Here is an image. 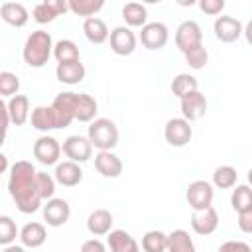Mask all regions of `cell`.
I'll return each instance as SVG.
<instances>
[{
    "mask_svg": "<svg viewBox=\"0 0 252 252\" xmlns=\"http://www.w3.org/2000/svg\"><path fill=\"white\" fill-rule=\"evenodd\" d=\"M8 191L20 213L30 215L41 207V195L37 189V171L32 161L20 159L12 163L8 173Z\"/></svg>",
    "mask_w": 252,
    "mask_h": 252,
    "instance_id": "obj_1",
    "label": "cell"
},
{
    "mask_svg": "<svg viewBox=\"0 0 252 252\" xmlns=\"http://www.w3.org/2000/svg\"><path fill=\"white\" fill-rule=\"evenodd\" d=\"M53 47H55V43H53L49 32H45V30L32 32L26 37V43H24V49H22L24 63L33 67V69L43 67L49 61V57L53 55Z\"/></svg>",
    "mask_w": 252,
    "mask_h": 252,
    "instance_id": "obj_2",
    "label": "cell"
},
{
    "mask_svg": "<svg viewBox=\"0 0 252 252\" xmlns=\"http://www.w3.org/2000/svg\"><path fill=\"white\" fill-rule=\"evenodd\" d=\"M118 128L110 118H94L87 132V138L98 152H112L118 144Z\"/></svg>",
    "mask_w": 252,
    "mask_h": 252,
    "instance_id": "obj_3",
    "label": "cell"
},
{
    "mask_svg": "<svg viewBox=\"0 0 252 252\" xmlns=\"http://www.w3.org/2000/svg\"><path fill=\"white\" fill-rule=\"evenodd\" d=\"M185 199H187V205L193 209V211H205L209 207H213V199H215V189L209 181L205 179H195L187 185V191H185Z\"/></svg>",
    "mask_w": 252,
    "mask_h": 252,
    "instance_id": "obj_4",
    "label": "cell"
},
{
    "mask_svg": "<svg viewBox=\"0 0 252 252\" xmlns=\"http://www.w3.org/2000/svg\"><path fill=\"white\" fill-rule=\"evenodd\" d=\"M77 96H79V93L65 91V93H59L53 98L51 108H53L55 118H57V128H67L75 120V116H77Z\"/></svg>",
    "mask_w": 252,
    "mask_h": 252,
    "instance_id": "obj_5",
    "label": "cell"
},
{
    "mask_svg": "<svg viewBox=\"0 0 252 252\" xmlns=\"http://www.w3.org/2000/svg\"><path fill=\"white\" fill-rule=\"evenodd\" d=\"M163 138L169 146L173 148H183L191 142L193 138V126L189 120H185L183 116L179 118H169L165 122V128H163Z\"/></svg>",
    "mask_w": 252,
    "mask_h": 252,
    "instance_id": "obj_6",
    "label": "cell"
},
{
    "mask_svg": "<svg viewBox=\"0 0 252 252\" xmlns=\"http://www.w3.org/2000/svg\"><path fill=\"white\" fill-rule=\"evenodd\" d=\"M175 45L181 53H187L189 49H195L203 45V32L201 26L195 20H185L175 30Z\"/></svg>",
    "mask_w": 252,
    "mask_h": 252,
    "instance_id": "obj_7",
    "label": "cell"
},
{
    "mask_svg": "<svg viewBox=\"0 0 252 252\" xmlns=\"http://www.w3.org/2000/svg\"><path fill=\"white\" fill-rule=\"evenodd\" d=\"M61 152H63V146L53 136L43 134L33 142V158L43 165H57Z\"/></svg>",
    "mask_w": 252,
    "mask_h": 252,
    "instance_id": "obj_8",
    "label": "cell"
},
{
    "mask_svg": "<svg viewBox=\"0 0 252 252\" xmlns=\"http://www.w3.org/2000/svg\"><path fill=\"white\" fill-rule=\"evenodd\" d=\"M167 39H169V30L163 22H148L140 32V41L150 51L165 47Z\"/></svg>",
    "mask_w": 252,
    "mask_h": 252,
    "instance_id": "obj_9",
    "label": "cell"
},
{
    "mask_svg": "<svg viewBox=\"0 0 252 252\" xmlns=\"http://www.w3.org/2000/svg\"><path fill=\"white\" fill-rule=\"evenodd\" d=\"M63 154L71 161L83 163V161H89L91 159V156H93V144H91V140L87 136L73 134V136H69L63 142Z\"/></svg>",
    "mask_w": 252,
    "mask_h": 252,
    "instance_id": "obj_10",
    "label": "cell"
},
{
    "mask_svg": "<svg viewBox=\"0 0 252 252\" xmlns=\"http://www.w3.org/2000/svg\"><path fill=\"white\" fill-rule=\"evenodd\" d=\"M213 30H215V37L222 43H232L244 33L242 22L232 16H219L213 24Z\"/></svg>",
    "mask_w": 252,
    "mask_h": 252,
    "instance_id": "obj_11",
    "label": "cell"
},
{
    "mask_svg": "<svg viewBox=\"0 0 252 252\" xmlns=\"http://www.w3.org/2000/svg\"><path fill=\"white\" fill-rule=\"evenodd\" d=\"M110 49L116 53V55H132L134 49H136V33L132 32V28L128 26H118L110 32Z\"/></svg>",
    "mask_w": 252,
    "mask_h": 252,
    "instance_id": "obj_12",
    "label": "cell"
},
{
    "mask_svg": "<svg viewBox=\"0 0 252 252\" xmlns=\"http://www.w3.org/2000/svg\"><path fill=\"white\" fill-rule=\"evenodd\" d=\"M179 106H181V114L185 120H189V122L201 120L207 112V96L197 89V91L185 94L179 100Z\"/></svg>",
    "mask_w": 252,
    "mask_h": 252,
    "instance_id": "obj_13",
    "label": "cell"
},
{
    "mask_svg": "<svg viewBox=\"0 0 252 252\" xmlns=\"http://www.w3.org/2000/svg\"><path fill=\"white\" fill-rule=\"evenodd\" d=\"M43 220L49 224V226H63L69 217H71V207L65 199H59V197H53L49 199L45 205H43Z\"/></svg>",
    "mask_w": 252,
    "mask_h": 252,
    "instance_id": "obj_14",
    "label": "cell"
},
{
    "mask_svg": "<svg viewBox=\"0 0 252 252\" xmlns=\"http://www.w3.org/2000/svg\"><path fill=\"white\" fill-rule=\"evenodd\" d=\"M67 10H69V2H65V0H43L33 6L32 16L37 24H49L57 16L65 14Z\"/></svg>",
    "mask_w": 252,
    "mask_h": 252,
    "instance_id": "obj_15",
    "label": "cell"
},
{
    "mask_svg": "<svg viewBox=\"0 0 252 252\" xmlns=\"http://www.w3.org/2000/svg\"><path fill=\"white\" fill-rule=\"evenodd\" d=\"M219 226V213L215 207H209L205 211H193L191 215V228L193 232L201 236H209L217 230Z\"/></svg>",
    "mask_w": 252,
    "mask_h": 252,
    "instance_id": "obj_16",
    "label": "cell"
},
{
    "mask_svg": "<svg viewBox=\"0 0 252 252\" xmlns=\"http://www.w3.org/2000/svg\"><path fill=\"white\" fill-rule=\"evenodd\" d=\"M53 177L63 187H75V185H79L83 181V169H81V165L77 161H71V159L59 161L55 165Z\"/></svg>",
    "mask_w": 252,
    "mask_h": 252,
    "instance_id": "obj_17",
    "label": "cell"
},
{
    "mask_svg": "<svg viewBox=\"0 0 252 252\" xmlns=\"http://www.w3.org/2000/svg\"><path fill=\"white\" fill-rule=\"evenodd\" d=\"M106 246L110 252H140L136 238L122 228H114L106 234Z\"/></svg>",
    "mask_w": 252,
    "mask_h": 252,
    "instance_id": "obj_18",
    "label": "cell"
},
{
    "mask_svg": "<svg viewBox=\"0 0 252 252\" xmlns=\"http://www.w3.org/2000/svg\"><path fill=\"white\" fill-rule=\"evenodd\" d=\"M94 167H96V171L102 177L114 179V177H120L124 165H122V159L116 154H112V152H98L94 156Z\"/></svg>",
    "mask_w": 252,
    "mask_h": 252,
    "instance_id": "obj_19",
    "label": "cell"
},
{
    "mask_svg": "<svg viewBox=\"0 0 252 252\" xmlns=\"http://www.w3.org/2000/svg\"><path fill=\"white\" fill-rule=\"evenodd\" d=\"M112 213L106 209H94L89 217H87V230L93 236H106L112 230Z\"/></svg>",
    "mask_w": 252,
    "mask_h": 252,
    "instance_id": "obj_20",
    "label": "cell"
},
{
    "mask_svg": "<svg viewBox=\"0 0 252 252\" xmlns=\"http://www.w3.org/2000/svg\"><path fill=\"white\" fill-rule=\"evenodd\" d=\"M0 18L14 28H24L30 20V14H28V8L20 2H2L0 4Z\"/></svg>",
    "mask_w": 252,
    "mask_h": 252,
    "instance_id": "obj_21",
    "label": "cell"
},
{
    "mask_svg": "<svg viewBox=\"0 0 252 252\" xmlns=\"http://www.w3.org/2000/svg\"><path fill=\"white\" fill-rule=\"evenodd\" d=\"M45 238H47V230L37 220L26 222L20 230V240H22V246L26 248H39L45 242Z\"/></svg>",
    "mask_w": 252,
    "mask_h": 252,
    "instance_id": "obj_22",
    "label": "cell"
},
{
    "mask_svg": "<svg viewBox=\"0 0 252 252\" xmlns=\"http://www.w3.org/2000/svg\"><path fill=\"white\" fill-rule=\"evenodd\" d=\"M6 106H8V114H10V120H12V124H16V126H24L28 120H30V98L26 96V94H16V96H12L8 102H6Z\"/></svg>",
    "mask_w": 252,
    "mask_h": 252,
    "instance_id": "obj_23",
    "label": "cell"
},
{
    "mask_svg": "<svg viewBox=\"0 0 252 252\" xmlns=\"http://www.w3.org/2000/svg\"><path fill=\"white\" fill-rule=\"evenodd\" d=\"M83 33L85 37L91 41V43H104L108 37H110V32H108V26L104 24V20L93 16V18H87L83 20Z\"/></svg>",
    "mask_w": 252,
    "mask_h": 252,
    "instance_id": "obj_24",
    "label": "cell"
},
{
    "mask_svg": "<svg viewBox=\"0 0 252 252\" xmlns=\"http://www.w3.org/2000/svg\"><path fill=\"white\" fill-rule=\"evenodd\" d=\"M85 65L81 61H71V63H57L55 67V77L57 81L65 85H77L85 79Z\"/></svg>",
    "mask_w": 252,
    "mask_h": 252,
    "instance_id": "obj_25",
    "label": "cell"
},
{
    "mask_svg": "<svg viewBox=\"0 0 252 252\" xmlns=\"http://www.w3.org/2000/svg\"><path fill=\"white\" fill-rule=\"evenodd\" d=\"M30 122L39 132H49V130L57 128V118H55V112L51 106H35L32 110Z\"/></svg>",
    "mask_w": 252,
    "mask_h": 252,
    "instance_id": "obj_26",
    "label": "cell"
},
{
    "mask_svg": "<svg viewBox=\"0 0 252 252\" xmlns=\"http://www.w3.org/2000/svg\"><path fill=\"white\" fill-rule=\"evenodd\" d=\"M122 18L128 28H144L148 24V8L140 2H128L122 6Z\"/></svg>",
    "mask_w": 252,
    "mask_h": 252,
    "instance_id": "obj_27",
    "label": "cell"
},
{
    "mask_svg": "<svg viewBox=\"0 0 252 252\" xmlns=\"http://www.w3.org/2000/svg\"><path fill=\"white\" fill-rule=\"evenodd\" d=\"M167 252H197V250L189 232L183 228H175L173 232L167 234Z\"/></svg>",
    "mask_w": 252,
    "mask_h": 252,
    "instance_id": "obj_28",
    "label": "cell"
},
{
    "mask_svg": "<svg viewBox=\"0 0 252 252\" xmlns=\"http://www.w3.org/2000/svg\"><path fill=\"white\" fill-rule=\"evenodd\" d=\"M96 112H98L96 100H94L91 94H87V93H79V96H77V116H75V120H79V122H93L94 116H96Z\"/></svg>",
    "mask_w": 252,
    "mask_h": 252,
    "instance_id": "obj_29",
    "label": "cell"
},
{
    "mask_svg": "<svg viewBox=\"0 0 252 252\" xmlns=\"http://www.w3.org/2000/svg\"><path fill=\"white\" fill-rule=\"evenodd\" d=\"M53 57L57 63H71V61H81L79 47L73 39H59L53 47Z\"/></svg>",
    "mask_w": 252,
    "mask_h": 252,
    "instance_id": "obj_30",
    "label": "cell"
},
{
    "mask_svg": "<svg viewBox=\"0 0 252 252\" xmlns=\"http://www.w3.org/2000/svg\"><path fill=\"white\" fill-rule=\"evenodd\" d=\"M197 89H199V81H197L193 75H189V73H179V75H175L173 81H171V93H173V96H177L179 100H181L185 94H189V93H193V91H197Z\"/></svg>",
    "mask_w": 252,
    "mask_h": 252,
    "instance_id": "obj_31",
    "label": "cell"
},
{
    "mask_svg": "<svg viewBox=\"0 0 252 252\" xmlns=\"http://www.w3.org/2000/svg\"><path fill=\"white\" fill-rule=\"evenodd\" d=\"M144 252H167V234L163 230H148L142 236Z\"/></svg>",
    "mask_w": 252,
    "mask_h": 252,
    "instance_id": "obj_32",
    "label": "cell"
},
{
    "mask_svg": "<svg viewBox=\"0 0 252 252\" xmlns=\"http://www.w3.org/2000/svg\"><path fill=\"white\" fill-rule=\"evenodd\" d=\"M104 8V0H69V12L81 18H93L98 10Z\"/></svg>",
    "mask_w": 252,
    "mask_h": 252,
    "instance_id": "obj_33",
    "label": "cell"
},
{
    "mask_svg": "<svg viewBox=\"0 0 252 252\" xmlns=\"http://www.w3.org/2000/svg\"><path fill=\"white\" fill-rule=\"evenodd\" d=\"M230 205L236 213L252 209V187L250 185H236L230 195Z\"/></svg>",
    "mask_w": 252,
    "mask_h": 252,
    "instance_id": "obj_34",
    "label": "cell"
},
{
    "mask_svg": "<svg viewBox=\"0 0 252 252\" xmlns=\"http://www.w3.org/2000/svg\"><path fill=\"white\" fill-rule=\"evenodd\" d=\"M236 179H238V173L232 165H219L213 173V185L219 187V189H230L236 185Z\"/></svg>",
    "mask_w": 252,
    "mask_h": 252,
    "instance_id": "obj_35",
    "label": "cell"
},
{
    "mask_svg": "<svg viewBox=\"0 0 252 252\" xmlns=\"http://www.w3.org/2000/svg\"><path fill=\"white\" fill-rule=\"evenodd\" d=\"M16 236H20L18 224L14 222L12 217L2 215V217H0V244H2V246H10V244L16 240Z\"/></svg>",
    "mask_w": 252,
    "mask_h": 252,
    "instance_id": "obj_36",
    "label": "cell"
},
{
    "mask_svg": "<svg viewBox=\"0 0 252 252\" xmlns=\"http://www.w3.org/2000/svg\"><path fill=\"white\" fill-rule=\"evenodd\" d=\"M18 89H20V79L16 73H10V71H2L0 73V94L2 96H16L18 94Z\"/></svg>",
    "mask_w": 252,
    "mask_h": 252,
    "instance_id": "obj_37",
    "label": "cell"
},
{
    "mask_svg": "<svg viewBox=\"0 0 252 252\" xmlns=\"http://www.w3.org/2000/svg\"><path fill=\"white\" fill-rule=\"evenodd\" d=\"M55 185H57V181H55L53 175H49L47 171H37V189H39V195H41L43 201L53 199Z\"/></svg>",
    "mask_w": 252,
    "mask_h": 252,
    "instance_id": "obj_38",
    "label": "cell"
},
{
    "mask_svg": "<svg viewBox=\"0 0 252 252\" xmlns=\"http://www.w3.org/2000/svg\"><path fill=\"white\" fill-rule=\"evenodd\" d=\"M183 55H185V63H187L191 69H195V71L203 69V67L207 65V61H209V51H207L203 45H199V47H195V49H189V51L183 53Z\"/></svg>",
    "mask_w": 252,
    "mask_h": 252,
    "instance_id": "obj_39",
    "label": "cell"
},
{
    "mask_svg": "<svg viewBox=\"0 0 252 252\" xmlns=\"http://www.w3.org/2000/svg\"><path fill=\"white\" fill-rule=\"evenodd\" d=\"M219 252H252L248 242L242 240H226L219 246Z\"/></svg>",
    "mask_w": 252,
    "mask_h": 252,
    "instance_id": "obj_40",
    "label": "cell"
},
{
    "mask_svg": "<svg viewBox=\"0 0 252 252\" xmlns=\"http://www.w3.org/2000/svg\"><path fill=\"white\" fill-rule=\"evenodd\" d=\"M199 8L205 12V14H211V16H217L224 10V0H201L199 2Z\"/></svg>",
    "mask_w": 252,
    "mask_h": 252,
    "instance_id": "obj_41",
    "label": "cell"
},
{
    "mask_svg": "<svg viewBox=\"0 0 252 252\" xmlns=\"http://www.w3.org/2000/svg\"><path fill=\"white\" fill-rule=\"evenodd\" d=\"M106 248L108 246L102 240H98L96 236L94 238H89V240H85L81 244V252H106Z\"/></svg>",
    "mask_w": 252,
    "mask_h": 252,
    "instance_id": "obj_42",
    "label": "cell"
},
{
    "mask_svg": "<svg viewBox=\"0 0 252 252\" xmlns=\"http://www.w3.org/2000/svg\"><path fill=\"white\" fill-rule=\"evenodd\" d=\"M238 228L246 234H252V209L238 213Z\"/></svg>",
    "mask_w": 252,
    "mask_h": 252,
    "instance_id": "obj_43",
    "label": "cell"
},
{
    "mask_svg": "<svg viewBox=\"0 0 252 252\" xmlns=\"http://www.w3.org/2000/svg\"><path fill=\"white\" fill-rule=\"evenodd\" d=\"M0 112H2V136L6 138V134H8V126H10V114H8V106H6V102H2L0 104Z\"/></svg>",
    "mask_w": 252,
    "mask_h": 252,
    "instance_id": "obj_44",
    "label": "cell"
},
{
    "mask_svg": "<svg viewBox=\"0 0 252 252\" xmlns=\"http://www.w3.org/2000/svg\"><path fill=\"white\" fill-rule=\"evenodd\" d=\"M244 37H246V41L252 45V20L244 26Z\"/></svg>",
    "mask_w": 252,
    "mask_h": 252,
    "instance_id": "obj_45",
    "label": "cell"
},
{
    "mask_svg": "<svg viewBox=\"0 0 252 252\" xmlns=\"http://www.w3.org/2000/svg\"><path fill=\"white\" fill-rule=\"evenodd\" d=\"M0 163H2V165H0V171H2V173H10V167H8V156L2 154V156H0Z\"/></svg>",
    "mask_w": 252,
    "mask_h": 252,
    "instance_id": "obj_46",
    "label": "cell"
},
{
    "mask_svg": "<svg viewBox=\"0 0 252 252\" xmlns=\"http://www.w3.org/2000/svg\"><path fill=\"white\" fill-rule=\"evenodd\" d=\"M2 252H26V246H18V244H10V246H4Z\"/></svg>",
    "mask_w": 252,
    "mask_h": 252,
    "instance_id": "obj_47",
    "label": "cell"
},
{
    "mask_svg": "<svg viewBox=\"0 0 252 252\" xmlns=\"http://www.w3.org/2000/svg\"><path fill=\"white\" fill-rule=\"evenodd\" d=\"M248 183H250V187H252V167L248 169Z\"/></svg>",
    "mask_w": 252,
    "mask_h": 252,
    "instance_id": "obj_48",
    "label": "cell"
}]
</instances>
